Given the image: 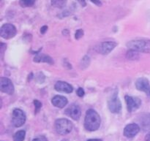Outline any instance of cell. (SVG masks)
Segmentation results:
<instances>
[{"label":"cell","instance_id":"cell-1","mask_svg":"<svg viewBox=\"0 0 150 141\" xmlns=\"http://www.w3.org/2000/svg\"><path fill=\"white\" fill-rule=\"evenodd\" d=\"M100 117L99 114L93 109L86 111L84 119V127L87 131H96L100 126Z\"/></svg>","mask_w":150,"mask_h":141},{"label":"cell","instance_id":"cell-2","mask_svg":"<svg viewBox=\"0 0 150 141\" xmlns=\"http://www.w3.org/2000/svg\"><path fill=\"white\" fill-rule=\"evenodd\" d=\"M127 47L130 50H133L137 52L150 53V39L131 40L127 42Z\"/></svg>","mask_w":150,"mask_h":141},{"label":"cell","instance_id":"cell-3","mask_svg":"<svg viewBox=\"0 0 150 141\" xmlns=\"http://www.w3.org/2000/svg\"><path fill=\"white\" fill-rule=\"evenodd\" d=\"M73 125L70 121L66 118H59L55 122L56 131L61 135L69 134L73 130Z\"/></svg>","mask_w":150,"mask_h":141},{"label":"cell","instance_id":"cell-4","mask_svg":"<svg viewBox=\"0 0 150 141\" xmlns=\"http://www.w3.org/2000/svg\"><path fill=\"white\" fill-rule=\"evenodd\" d=\"M26 121V114L22 110L14 109L12 114V124L14 127H20Z\"/></svg>","mask_w":150,"mask_h":141},{"label":"cell","instance_id":"cell-5","mask_svg":"<svg viewBox=\"0 0 150 141\" xmlns=\"http://www.w3.org/2000/svg\"><path fill=\"white\" fill-rule=\"evenodd\" d=\"M16 35V28L11 23H5L1 27L0 35L2 38L6 39H11Z\"/></svg>","mask_w":150,"mask_h":141},{"label":"cell","instance_id":"cell-6","mask_svg":"<svg viewBox=\"0 0 150 141\" xmlns=\"http://www.w3.org/2000/svg\"><path fill=\"white\" fill-rule=\"evenodd\" d=\"M108 106L110 111L113 114H119L122 110V104L118 97V93L115 92L108 102Z\"/></svg>","mask_w":150,"mask_h":141},{"label":"cell","instance_id":"cell-7","mask_svg":"<svg viewBox=\"0 0 150 141\" xmlns=\"http://www.w3.org/2000/svg\"><path fill=\"white\" fill-rule=\"evenodd\" d=\"M0 90L3 93L7 94H13L14 93V86L11 80L7 78H0Z\"/></svg>","mask_w":150,"mask_h":141},{"label":"cell","instance_id":"cell-8","mask_svg":"<svg viewBox=\"0 0 150 141\" xmlns=\"http://www.w3.org/2000/svg\"><path fill=\"white\" fill-rule=\"evenodd\" d=\"M125 102L127 104V111L129 112H133V111H136L140 108L141 105H142V101L140 99L137 97H133L125 96Z\"/></svg>","mask_w":150,"mask_h":141},{"label":"cell","instance_id":"cell-9","mask_svg":"<svg viewBox=\"0 0 150 141\" xmlns=\"http://www.w3.org/2000/svg\"><path fill=\"white\" fill-rule=\"evenodd\" d=\"M65 114L73 118V120L78 121V120H79L81 115V108L79 105L73 104L66 109Z\"/></svg>","mask_w":150,"mask_h":141},{"label":"cell","instance_id":"cell-10","mask_svg":"<svg viewBox=\"0 0 150 141\" xmlns=\"http://www.w3.org/2000/svg\"><path fill=\"white\" fill-rule=\"evenodd\" d=\"M117 45V44L115 42H111V41L102 42L99 45V50L98 51L100 54H103V55H106V54L111 53L116 48Z\"/></svg>","mask_w":150,"mask_h":141},{"label":"cell","instance_id":"cell-11","mask_svg":"<svg viewBox=\"0 0 150 141\" xmlns=\"http://www.w3.org/2000/svg\"><path fill=\"white\" fill-rule=\"evenodd\" d=\"M140 131V127L136 124H130L125 127L124 135L127 137H133Z\"/></svg>","mask_w":150,"mask_h":141},{"label":"cell","instance_id":"cell-12","mask_svg":"<svg viewBox=\"0 0 150 141\" xmlns=\"http://www.w3.org/2000/svg\"><path fill=\"white\" fill-rule=\"evenodd\" d=\"M136 87L138 90L144 92H150V85L149 80L145 78H139L136 82Z\"/></svg>","mask_w":150,"mask_h":141},{"label":"cell","instance_id":"cell-13","mask_svg":"<svg viewBox=\"0 0 150 141\" xmlns=\"http://www.w3.org/2000/svg\"><path fill=\"white\" fill-rule=\"evenodd\" d=\"M54 88H55L57 92H64V93H71L73 91V86H71L69 83H66V82L64 81H58L56 83L55 86H54Z\"/></svg>","mask_w":150,"mask_h":141},{"label":"cell","instance_id":"cell-14","mask_svg":"<svg viewBox=\"0 0 150 141\" xmlns=\"http://www.w3.org/2000/svg\"><path fill=\"white\" fill-rule=\"evenodd\" d=\"M67 102L68 101H67V98L63 96H60V95H57V96L54 97L52 99H51L52 105L58 108H64L67 104Z\"/></svg>","mask_w":150,"mask_h":141},{"label":"cell","instance_id":"cell-15","mask_svg":"<svg viewBox=\"0 0 150 141\" xmlns=\"http://www.w3.org/2000/svg\"><path fill=\"white\" fill-rule=\"evenodd\" d=\"M141 124V128L144 131H148L150 130V114L146 113L144 114L143 115L141 116L140 121H139Z\"/></svg>","mask_w":150,"mask_h":141},{"label":"cell","instance_id":"cell-16","mask_svg":"<svg viewBox=\"0 0 150 141\" xmlns=\"http://www.w3.org/2000/svg\"><path fill=\"white\" fill-rule=\"evenodd\" d=\"M34 61L37 63L45 62L48 63L50 64H54V60L49 56L45 55V54H38V55H36L34 58Z\"/></svg>","mask_w":150,"mask_h":141},{"label":"cell","instance_id":"cell-17","mask_svg":"<svg viewBox=\"0 0 150 141\" xmlns=\"http://www.w3.org/2000/svg\"><path fill=\"white\" fill-rule=\"evenodd\" d=\"M67 0H51V4L53 7L57 8H63L66 6Z\"/></svg>","mask_w":150,"mask_h":141},{"label":"cell","instance_id":"cell-18","mask_svg":"<svg viewBox=\"0 0 150 141\" xmlns=\"http://www.w3.org/2000/svg\"><path fill=\"white\" fill-rule=\"evenodd\" d=\"M26 135V133L24 130H20L17 132L13 136V140L14 141H23Z\"/></svg>","mask_w":150,"mask_h":141},{"label":"cell","instance_id":"cell-19","mask_svg":"<svg viewBox=\"0 0 150 141\" xmlns=\"http://www.w3.org/2000/svg\"><path fill=\"white\" fill-rule=\"evenodd\" d=\"M126 57L127 59L130 60H136L139 59V54L137 51H133V50H129L126 54Z\"/></svg>","mask_w":150,"mask_h":141},{"label":"cell","instance_id":"cell-20","mask_svg":"<svg viewBox=\"0 0 150 141\" xmlns=\"http://www.w3.org/2000/svg\"><path fill=\"white\" fill-rule=\"evenodd\" d=\"M36 0H20L19 4L22 7H29L34 5Z\"/></svg>","mask_w":150,"mask_h":141},{"label":"cell","instance_id":"cell-21","mask_svg":"<svg viewBox=\"0 0 150 141\" xmlns=\"http://www.w3.org/2000/svg\"><path fill=\"white\" fill-rule=\"evenodd\" d=\"M34 105H35V114H38V113L39 112L40 108L42 107V103H41L40 101L35 100L34 101Z\"/></svg>","mask_w":150,"mask_h":141},{"label":"cell","instance_id":"cell-22","mask_svg":"<svg viewBox=\"0 0 150 141\" xmlns=\"http://www.w3.org/2000/svg\"><path fill=\"white\" fill-rule=\"evenodd\" d=\"M83 36V31L82 29H78L75 34V38L76 39H79Z\"/></svg>","mask_w":150,"mask_h":141},{"label":"cell","instance_id":"cell-23","mask_svg":"<svg viewBox=\"0 0 150 141\" xmlns=\"http://www.w3.org/2000/svg\"><path fill=\"white\" fill-rule=\"evenodd\" d=\"M76 93H77L78 96H79V97H83L84 96L85 92H84V90H83L82 88H79V89H78L77 92H76Z\"/></svg>","mask_w":150,"mask_h":141},{"label":"cell","instance_id":"cell-24","mask_svg":"<svg viewBox=\"0 0 150 141\" xmlns=\"http://www.w3.org/2000/svg\"><path fill=\"white\" fill-rule=\"evenodd\" d=\"M90 1L95 4H96L97 6H98V7H101L102 6V2L100 0H90Z\"/></svg>","mask_w":150,"mask_h":141},{"label":"cell","instance_id":"cell-25","mask_svg":"<svg viewBox=\"0 0 150 141\" xmlns=\"http://www.w3.org/2000/svg\"><path fill=\"white\" fill-rule=\"evenodd\" d=\"M47 30H48V26H42V27H41V29H40V33L43 35V34L45 33V32H46Z\"/></svg>","mask_w":150,"mask_h":141},{"label":"cell","instance_id":"cell-26","mask_svg":"<svg viewBox=\"0 0 150 141\" xmlns=\"http://www.w3.org/2000/svg\"><path fill=\"white\" fill-rule=\"evenodd\" d=\"M76 1H77L82 7H86V2L85 0H76Z\"/></svg>","mask_w":150,"mask_h":141},{"label":"cell","instance_id":"cell-27","mask_svg":"<svg viewBox=\"0 0 150 141\" xmlns=\"http://www.w3.org/2000/svg\"><path fill=\"white\" fill-rule=\"evenodd\" d=\"M145 141H150V133L146 134V135L145 136Z\"/></svg>","mask_w":150,"mask_h":141},{"label":"cell","instance_id":"cell-28","mask_svg":"<svg viewBox=\"0 0 150 141\" xmlns=\"http://www.w3.org/2000/svg\"><path fill=\"white\" fill-rule=\"evenodd\" d=\"M87 141H103L100 139H90V140H88Z\"/></svg>","mask_w":150,"mask_h":141},{"label":"cell","instance_id":"cell-29","mask_svg":"<svg viewBox=\"0 0 150 141\" xmlns=\"http://www.w3.org/2000/svg\"><path fill=\"white\" fill-rule=\"evenodd\" d=\"M32 141H43V139H40V138H35Z\"/></svg>","mask_w":150,"mask_h":141},{"label":"cell","instance_id":"cell-30","mask_svg":"<svg viewBox=\"0 0 150 141\" xmlns=\"http://www.w3.org/2000/svg\"><path fill=\"white\" fill-rule=\"evenodd\" d=\"M148 18H149V19L150 20V11L149 12V13H148Z\"/></svg>","mask_w":150,"mask_h":141},{"label":"cell","instance_id":"cell-31","mask_svg":"<svg viewBox=\"0 0 150 141\" xmlns=\"http://www.w3.org/2000/svg\"><path fill=\"white\" fill-rule=\"evenodd\" d=\"M62 141H68V140H62Z\"/></svg>","mask_w":150,"mask_h":141},{"label":"cell","instance_id":"cell-32","mask_svg":"<svg viewBox=\"0 0 150 141\" xmlns=\"http://www.w3.org/2000/svg\"><path fill=\"white\" fill-rule=\"evenodd\" d=\"M149 96H150V92H149Z\"/></svg>","mask_w":150,"mask_h":141}]
</instances>
